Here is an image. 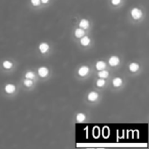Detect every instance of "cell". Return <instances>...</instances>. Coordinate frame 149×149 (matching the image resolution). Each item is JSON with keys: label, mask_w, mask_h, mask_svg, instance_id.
Wrapping results in <instances>:
<instances>
[{"label": "cell", "mask_w": 149, "mask_h": 149, "mask_svg": "<svg viewBox=\"0 0 149 149\" xmlns=\"http://www.w3.org/2000/svg\"><path fill=\"white\" fill-rule=\"evenodd\" d=\"M131 14H132V17H133L134 19H139V18H141V16H142V11H141L140 9H138V8H134V9L132 10Z\"/></svg>", "instance_id": "obj_1"}, {"label": "cell", "mask_w": 149, "mask_h": 149, "mask_svg": "<svg viewBox=\"0 0 149 149\" xmlns=\"http://www.w3.org/2000/svg\"><path fill=\"white\" fill-rule=\"evenodd\" d=\"M119 63H120V58L116 56H113L109 59V65L111 66H116L119 65Z\"/></svg>", "instance_id": "obj_2"}, {"label": "cell", "mask_w": 149, "mask_h": 149, "mask_svg": "<svg viewBox=\"0 0 149 149\" xmlns=\"http://www.w3.org/2000/svg\"><path fill=\"white\" fill-rule=\"evenodd\" d=\"M48 73H49V71L46 67H40L38 69V74L41 77H45L48 75Z\"/></svg>", "instance_id": "obj_3"}, {"label": "cell", "mask_w": 149, "mask_h": 149, "mask_svg": "<svg viewBox=\"0 0 149 149\" xmlns=\"http://www.w3.org/2000/svg\"><path fill=\"white\" fill-rule=\"evenodd\" d=\"M89 72V68L87 66H82L79 70V74L80 76H86Z\"/></svg>", "instance_id": "obj_4"}, {"label": "cell", "mask_w": 149, "mask_h": 149, "mask_svg": "<svg viewBox=\"0 0 149 149\" xmlns=\"http://www.w3.org/2000/svg\"><path fill=\"white\" fill-rule=\"evenodd\" d=\"M98 97H99V95L96 92H92L88 94V100L90 101H95L98 99Z\"/></svg>", "instance_id": "obj_5"}, {"label": "cell", "mask_w": 149, "mask_h": 149, "mask_svg": "<svg viewBox=\"0 0 149 149\" xmlns=\"http://www.w3.org/2000/svg\"><path fill=\"white\" fill-rule=\"evenodd\" d=\"M48 49H49V45H48L46 43H42V44H40V45H39V50H40V52H41L42 53L46 52L48 51Z\"/></svg>", "instance_id": "obj_6"}, {"label": "cell", "mask_w": 149, "mask_h": 149, "mask_svg": "<svg viewBox=\"0 0 149 149\" xmlns=\"http://www.w3.org/2000/svg\"><path fill=\"white\" fill-rule=\"evenodd\" d=\"M16 87L14 85H11V84H9L5 86V92L8 93H12L14 91H15Z\"/></svg>", "instance_id": "obj_7"}, {"label": "cell", "mask_w": 149, "mask_h": 149, "mask_svg": "<svg viewBox=\"0 0 149 149\" xmlns=\"http://www.w3.org/2000/svg\"><path fill=\"white\" fill-rule=\"evenodd\" d=\"M84 34H85V31H84V29H82V28H78V29L75 31V36H76L77 38H82V37L84 36Z\"/></svg>", "instance_id": "obj_8"}, {"label": "cell", "mask_w": 149, "mask_h": 149, "mask_svg": "<svg viewBox=\"0 0 149 149\" xmlns=\"http://www.w3.org/2000/svg\"><path fill=\"white\" fill-rule=\"evenodd\" d=\"M79 26H80V28H82V29H86V28H88V26H89V22H88L86 19H82V20L80 21V23H79Z\"/></svg>", "instance_id": "obj_9"}, {"label": "cell", "mask_w": 149, "mask_h": 149, "mask_svg": "<svg viewBox=\"0 0 149 149\" xmlns=\"http://www.w3.org/2000/svg\"><path fill=\"white\" fill-rule=\"evenodd\" d=\"M96 68H97L99 71H101V70L105 69V68H106V63H105L104 61H99V62H97V64H96Z\"/></svg>", "instance_id": "obj_10"}, {"label": "cell", "mask_w": 149, "mask_h": 149, "mask_svg": "<svg viewBox=\"0 0 149 149\" xmlns=\"http://www.w3.org/2000/svg\"><path fill=\"white\" fill-rule=\"evenodd\" d=\"M80 43H81L82 45L86 46V45H88L89 43H90V38H89L88 37H83V38H81V40H80Z\"/></svg>", "instance_id": "obj_11"}, {"label": "cell", "mask_w": 149, "mask_h": 149, "mask_svg": "<svg viewBox=\"0 0 149 149\" xmlns=\"http://www.w3.org/2000/svg\"><path fill=\"white\" fill-rule=\"evenodd\" d=\"M113 86H114L115 87H118V86H120L122 84V79H121L120 78H116V79H113Z\"/></svg>", "instance_id": "obj_12"}, {"label": "cell", "mask_w": 149, "mask_h": 149, "mask_svg": "<svg viewBox=\"0 0 149 149\" xmlns=\"http://www.w3.org/2000/svg\"><path fill=\"white\" fill-rule=\"evenodd\" d=\"M129 69L130 71L132 72H136L138 69H139V65L137 63H132L130 65H129Z\"/></svg>", "instance_id": "obj_13"}, {"label": "cell", "mask_w": 149, "mask_h": 149, "mask_svg": "<svg viewBox=\"0 0 149 149\" xmlns=\"http://www.w3.org/2000/svg\"><path fill=\"white\" fill-rule=\"evenodd\" d=\"M76 119H77V121H79V122H83V121L86 120V116H85V114H83V113H79V114L77 115Z\"/></svg>", "instance_id": "obj_14"}, {"label": "cell", "mask_w": 149, "mask_h": 149, "mask_svg": "<svg viewBox=\"0 0 149 149\" xmlns=\"http://www.w3.org/2000/svg\"><path fill=\"white\" fill-rule=\"evenodd\" d=\"M108 75H109V73H108L107 71H102V70H101V71L99 72V76H100V78H107Z\"/></svg>", "instance_id": "obj_15"}, {"label": "cell", "mask_w": 149, "mask_h": 149, "mask_svg": "<svg viewBox=\"0 0 149 149\" xmlns=\"http://www.w3.org/2000/svg\"><path fill=\"white\" fill-rule=\"evenodd\" d=\"M3 67H4V68H6V69H10V68H11L12 64H11L10 61H4V62H3Z\"/></svg>", "instance_id": "obj_16"}, {"label": "cell", "mask_w": 149, "mask_h": 149, "mask_svg": "<svg viewBox=\"0 0 149 149\" xmlns=\"http://www.w3.org/2000/svg\"><path fill=\"white\" fill-rule=\"evenodd\" d=\"M25 77H26V79H34V77H35V75H34V73H33L32 72H27V73L25 74Z\"/></svg>", "instance_id": "obj_17"}, {"label": "cell", "mask_w": 149, "mask_h": 149, "mask_svg": "<svg viewBox=\"0 0 149 149\" xmlns=\"http://www.w3.org/2000/svg\"><path fill=\"white\" fill-rule=\"evenodd\" d=\"M105 84H106V81H105L104 79H99V80L97 81V86H98L99 87H102V86H105Z\"/></svg>", "instance_id": "obj_18"}, {"label": "cell", "mask_w": 149, "mask_h": 149, "mask_svg": "<svg viewBox=\"0 0 149 149\" xmlns=\"http://www.w3.org/2000/svg\"><path fill=\"white\" fill-rule=\"evenodd\" d=\"M24 84L26 86H31L32 85V81H31V79H25V80H24Z\"/></svg>", "instance_id": "obj_19"}, {"label": "cell", "mask_w": 149, "mask_h": 149, "mask_svg": "<svg viewBox=\"0 0 149 149\" xmlns=\"http://www.w3.org/2000/svg\"><path fill=\"white\" fill-rule=\"evenodd\" d=\"M31 3H32L33 5L38 6V5L40 4V0H31Z\"/></svg>", "instance_id": "obj_20"}, {"label": "cell", "mask_w": 149, "mask_h": 149, "mask_svg": "<svg viewBox=\"0 0 149 149\" xmlns=\"http://www.w3.org/2000/svg\"><path fill=\"white\" fill-rule=\"evenodd\" d=\"M120 2H121V0H112V3H113V4H114V5L119 4Z\"/></svg>", "instance_id": "obj_21"}, {"label": "cell", "mask_w": 149, "mask_h": 149, "mask_svg": "<svg viewBox=\"0 0 149 149\" xmlns=\"http://www.w3.org/2000/svg\"><path fill=\"white\" fill-rule=\"evenodd\" d=\"M48 1H49V0H41V2H42V3H48Z\"/></svg>", "instance_id": "obj_22"}]
</instances>
